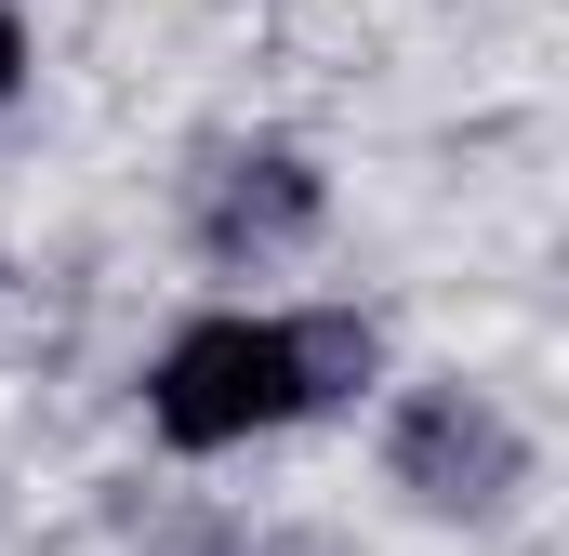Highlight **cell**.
I'll return each mask as SVG.
<instances>
[{"mask_svg": "<svg viewBox=\"0 0 569 556\" xmlns=\"http://www.w3.org/2000/svg\"><path fill=\"white\" fill-rule=\"evenodd\" d=\"M27 80H40V40H27V13H13V0H0V120H13V107H27Z\"/></svg>", "mask_w": 569, "mask_h": 556, "instance_id": "4", "label": "cell"}, {"mask_svg": "<svg viewBox=\"0 0 569 556\" xmlns=\"http://www.w3.org/2000/svg\"><path fill=\"white\" fill-rule=\"evenodd\" d=\"M358 371H371V318L226 291V305H199V318L159 331L133 398H146V437L172 464H226V450H266L291 424H318L331 398H358Z\"/></svg>", "mask_w": 569, "mask_h": 556, "instance_id": "1", "label": "cell"}, {"mask_svg": "<svg viewBox=\"0 0 569 556\" xmlns=\"http://www.w3.org/2000/svg\"><path fill=\"white\" fill-rule=\"evenodd\" d=\"M385 477H398L411 517H463V530H490V517H517V490L543 477V450H530V424L503 411L490 385H463V371H411V385L385 398Z\"/></svg>", "mask_w": 569, "mask_h": 556, "instance_id": "2", "label": "cell"}, {"mask_svg": "<svg viewBox=\"0 0 569 556\" xmlns=\"http://www.w3.org/2000/svg\"><path fill=\"white\" fill-rule=\"evenodd\" d=\"M318 226H331V172H318V146H291V133H239V146H212L186 172V239H199L212 278L291 266Z\"/></svg>", "mask_w": 569, "mask_h": 556, "instance_id": "3", "label": "cell"}]
</instances>
